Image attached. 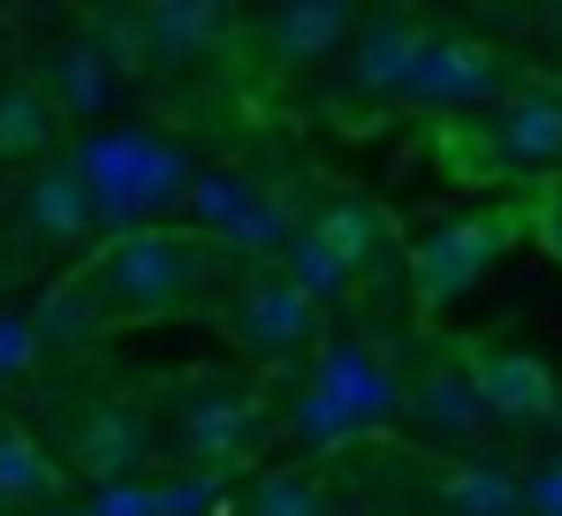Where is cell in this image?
Wrapping results in <instances>:
<instances>
[{
    "label": "cell",
    "mask_w": 562,
    "mask_h": 516,
    "mask_svg": "<svg viewBox=\"0 0 562 516\" xmlns=\"http://www.w3.org/2000/svg\"><path fill=\"white\" fill-rule=\"evenodd\" d=\"M213 266H221V236H205V228H190V236H176V228H122L106 251L85 258L69 296L92 319H114V312L145 319V312H176L190 296H205Z\"/></svg>",
    "instance_id": "obj_1"
},
{
    "label": "cell",
    "mask_w": 562,
    "mask_h": 516,
    "mask_svg": "<svg viewBox=\"0 0 562 516\" xmlns=\"http://www.w3.org/2000/svg\"><path fill=\"white\" fill-rule=\"evenodd\" d=\"M85 175H92V190H99V221L106 228H137L145 213H160L168 198L190 190V168L176 153L145 145V137H106V145H92L85 153Z\"/></svg>",
    "instance_id": "obj_2"
},
{
    "label": "cell",
    "mask_w": 562,
    "mask_h": 516,
    "mask_svg": "<svg viewBox=\"0 0 562 516\" xmlns=\"http://www.w3.org/2000/svg\"><path fill=\"white\" fill-rule=\"evenodd\" d=\"M509 236H517V213H464V221L434 228V236L411 251V289H418V304H426V312L457 304L471 281L502 258Z\"/></svg>",
    "instance_id": "obj_3"
},
{
    "label": "cell",
    "mask_w": 562,
    "mask_h": 516,
    "mask_svg": "<svg viewBox=\"0 0 562 516\" xmlns=\"http://www.w3.org/2000/svg\"><path fill=\"white\" fill-rule=\"evenodd\" d=\"M228 335L251 349V357H296V349L319 335V296L296 289L289 273L244 281L236 304H228Z\"/></svg>",
    "instance_id": "obj_4"
},
{
    "label": "cell",
    "mask_w": 562,
    "mask_h": 516,
    "mask_svg": "<svg viewBox=\"0 0 562 516\" xmlns=\"http://www.w3.org/2000/svg\"><path fill=\"white\" fill-rule=\"evenodd\" d=\"M183 205H190V221H198L205 236H221V244H236V251H289V236H296L259 190H244L236 175H221V168L190 175Z\"/></svg>",
    "instance_id": "obj_5"
},
{
    "label": "cell",
    "mask_w": 562,
    "mask_h": 516,
    "mask_svg": "<svg viewBox=\"0 0 562 516\" xmlns=\"http://www.w3.org/2000/svg\"><path fill=\"white\" fill-rule=\"evenodd\" d=\"M464 364H471V388H479L486 418H502V426L562 418V380L540 364V357H525V349H479V357H464Z\"/></svg>",
    "instance_id": "obj_6"
},
{
    "label": "cell",
    "mask_w": 562,
    "mask_h": 516,
    "mask_svg": "<svg viewBox=\"0 0 562 516\" xmlns=\"http://www.w3.org/2000/svg\"><path fill=\"white\" fill-rule=\"evenodd\" d=\"M259 433H267V411H259L251 395H236V388H205V395H190L183 411H176V456L221 471V463H236Z\"/></svg>",
    "instance_id": "obj_7"
},
{
    "label": "cell",
    "mask_w": 562,
    "mask_h": 516,
    "mask_svg": "<svg viewBox=\"0 0 562 516\" xmlns=\"http://www.w3.org/2000/svg\"><path fill=\"white\" fill-rule=\"evenodd\" d=\"M38 85L54 91V106H61L69 122H92V114L114 106L122 69H114V54L99 46V31H61V38L38 54Z\"/></svg>",
    "instance_id": "obj_8"
},
{
    "label": "cell",
    "mask_w": 562,
    "mask_h": 516,
    "mask_svg": "<svg viewBox=\"0 0 562 516\" xmlns=\"http://www.w3.org/2000/svg\"><path fill=\"white\" fill-rule=\"evenodd\" d=\"M494 91H502V61L486 46H471V38H426L403 99H418V106H479Z\"/></svg>",
    "instance_id": "obj_9"
},
{
    "label": "cell",
    "mask_w": 562,
    "mask_h": 516,
    "mask_svg": "<svg viewBox=\"0 0 562 516\" xmlns=\"http://www.w3.org/2000/svg\"><path fill=\"white\" fill-rule=\"evenodd\" d=\"M69 456H77L85 479H130V471L153 456V426H145V411H130V403H92V411L69 426Z\"/></svg>",
    "instance_id": "obj_10"
},
{
    "label": "cell",
    "mask_w": 562,
    "mask_h": 516,
    "mask_svg": "<svg viewBox=\"0 0 562 516\" xmlns=\"http://www.w3.org/2000/svg\"><path fill=\"white\" fill-rule=\"evenodd\" d=\"M403 411L426 440H479L486 426V403L471 388V364H426L411 388H403Z\"/></svg>",
    "instance_id": "obj_11"
},
{
    "label": "cell",
    "mask_w": 562,
    "mask_h": 516,
    "mask_svg": "<svg viewBox=\"0 0 562 516\" xmlns=\"http://www.w3.org/2000/svg\"><path fill=\"white\" fill-rule=\"evenodd\" d=\"M23 221L38 228V236H54V244H77V236H92L99 228V190L85 160H54V168L31 175V190H23Z\"/></svg>",
    "instance_id": "obj_12"
},
{
    "label": "cell",
    "mask_w": 562,
    "mask_h": 516,
    "mask_svg": "<svg viewBox=\"0 0 562 516\" xmlns=\"http://www.w3.org/2000/svg\"><path fill=\"white\" fill-rule=\"evenodd\" d=\"M494 153L509 168H562V99L555 91H509L494 114Z\"/></svg>",
    "instance_id": "obj_13"
},
{
    "label": "cell",
    "mask_w": 562,
    "mask_h": 516,
    "mask_svg": "<svg viewBox=\"0 0 562 516\" xmlns=\"http://www.w3.org/2000/svg\"><path fill=\"white\" fill-rule=\"evenodd\" d=\"M61 502V463L38 448V433L0 426V516H38Z\"/></svg>",
    "instance_id": "obj_14"
},
{
    "label": "cell",
    "mask_w": 562,
    "mask_h": 516,
    "mask_svg": "<svg viewBox=\"0 0 562 516\" xmlns=\"http://www.w3.org/2000/svg\"><path fill=\"white\" fill-rule=\"evenodd\" d=\"M418 54H426V31L403 23V15H387V23L366 31V46H358V61H350V85L366 91V99H403Z\"/></svg>",
    "instance_id": "obj_15"
},
{
    "label": "cell",
    "mask_w": 562,
    "mask_h": 516,
    "mask_svg": "<svg viewBox=\"0 0 562 516\" xmlns=\"http://www.w3.org/2000/svg\"><path fill=\"white\" fill-rule=\"evenodd\" d=\"M61 137V106L38 77H8L0 85V160H38Z\"/></svg>",
    "instance_id": "obj_16"
},
{
    "label": "cell",
    "mask_w": 562,
    "mask_h": 516,
    "mask_svg": "<svg viewBox=\"0 0 562 516\" xmlns=\"http://www.w3.org/2000/svg\"><path fill=\"white\" fill-rule=\"evenodd\" d=\"M137 23H145L153 61H190V54H205L221 38V0H145Z\"/></svg>",
    "instance_id": "obj_17"
},
{
    "label": "cell",
    "mask_w": 562,
    "mask_h": 516,
    "mask_svg": "<svg viewBox=\"0 0 562 516\" xmlns=\"http://www.w3.org/2000/svg\"><path fill=\"white\" fill-rule=\"evenodd\" d=\"M350 31V0H281L274 8V54L281 61H319Z\"/></svg>",
    "instance_id": "obj_18"
},
{
    "label": "cell",
    "mask_w": 562,
    "mask_h": 516,
    "mask_svg": "<svg viewBox=\"0 0 562 516\" xmlns=\"http://www.w3.org/2000/svg\"><path fill=\"white\" fill-rule=\"evenodd\" d=\"M434 494L449 516H525V479H509L494 463H449Z\"/></svg>",
    "instance_id": "obj_19"
},
{
    "label": "cell",
    "mask_w": 562,
    "mask_h": 516,
    "mask_svg": "<svg viewBox=\"0 0 562 516\" xmlns=\"http://www.w3.org/2000/svg\"><path fill=\"white\" fill-rule=\"evenodd\" d=\"M312 228H319V244H327V251L342 258L350 273H366V266H373V258L387 251V221H380L373 205H358V198H342V205H327V213H319Z\"/></svg>",
    "instance_id": "obj_20"
},
{
    "label": "cell",
    "mask_w": 562,
    "mask_h": 516,
    "mask_svg": "<svg viewBox=\"0 0 562 516\" xmlns=\"http://www.w3.org/2000/svg\"><path fill=\"white\" fill-rule=\"evenodd\" d=\"M244 516H335V502L312 471H259L244 486Z\"/></svg>",
    "instance_id": "obj_21"
},
{
    "label": "cell",
    "mask_w": 562,
    "mask_h": 516,
    "mask_svg": "<svg viewBox=\"0 0 562 516\" xmlns=\"http://www.w3.org/2000/svg\"><path fill=\"white\" fill-rule=\"evenodd\" d=\"M281 273H289L296 289H312L319 304H335V296H350V281H358V273H350L342 258H335L327 244H319V228H304V236H289V251H281Z\"/></svg>",
    "instance_id": "obj_22"
},
{
    "label": "cell",
    "mask_w": 562,
    "mask_h": 516,
    "mask_svg": "<svg viewBox=\"0 0 562 516\" xmlns=\"http://www.w3.org/2000/svg\"><path fill=\"white\" fill-rule=\"evenodd\" d=\"M221 509V479H213V463H198L190 479H168L160 494H153V516H213Z\"/></svg>",
    "instance_id": "obj_23"
},
{
    "label": "cell",
    "mask_w": 562,
    "mask_h": 516,
    "mask_svg": "<svg viewBox=\"0 0 562 516\" xmlns=\"http://www.w3.org/2000/svg\"><path fill=\"white\" fill-rule=\"evenodd\" d=\"M525 516H562V456L525 479Z\"/></svg>",
    "instance_id": "obj_24"
},
{
    "label": "cell",
    "mask_w": 562,
    "mask_h": 516,
    "mask_svg": "<svg viewBox=\"0 0 562 516\" xmlns=\"http://www.w3.org/2000/svg\"><path fill=\"white\" fill-rule=\"evenodd\" d=\"M540 236H548V251L562 258V190H555V205H548V213H540Z\"/></svg>",
    "instance_id": "obj_25"
},
{
    "label": "cell",
    "mask_w": 562,
    "mask_h": 516,
    "mask_svg": "<svg viewBox=\"0 0 562 516\" xmlns=\"http://www.w3.org/2000/svg\"><path fill=\"white\" fill-rule=\"evenodd\" d=\"M38 516H92V509H61V502H54V509H38Z\"/></svg>",
    "instance_id": "obj_26"
}]
</instances>
